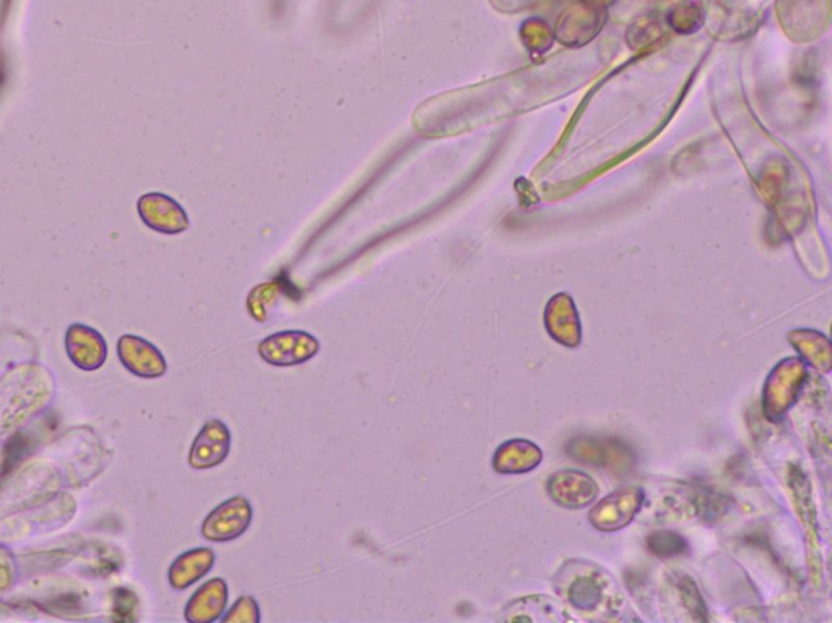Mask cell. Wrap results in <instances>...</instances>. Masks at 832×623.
I'll return each mask as SVG.
<instances>
[{
    "label": "cell",
    "mask_w": 832,
    "mask_h": 623,
    "mask_svg": "<svg viewBox=\"0 0 832 623\" xmlns=\"http://www.w3.org/2000/svg\"><path fill=\"white\" fill-rule=\"evenodd\" d=\"M223 623H259L260 609L256 599L250 596H243L233 604L226 614L220 619Z\"/></svg>",
    "instance_id": "10"
},
{
    "label": "cell",
    "mask_w": 832,
    "mask_h": 623,
    "mask_svg": "<svg viewBox=\"0 0 832 623\" xmlns=\"http://www.w3.org/2000/svg\"><path fill=\"white\" fill-rule=\"evenodd\" d=\"M137 212L147 228L167 236L188 231L189 216L175 199L160 192L142 195Z\"/></svg>",
    "instance_id": "3"
},
{
    "label": "cell",
    "mask_w": 832,
    "mask_h": 623,
    "mask_svg": "<svg viewBox=\"0 0 832 623\" xmlns=\"http://www.w3.org/2000/svg\"><path fill=\"white\" fill-rule=\"evenodd\" d=\"M66 348L74 364L85 371L100 369L106 361L108 348L103 337L87 325L74 324L67 330Z\"/></svg>",
    "instance_id": "7"
},
{
    "label": "cell",
    "mask_w": 832,
    "mask_h": 623,
    "mask_svg": "<svg viewBox=\"0 0 832 623\" xmlns=\"http://www.w3.org/2000/svg\"><path fill=\"white\" fill-rule=\"evenodd\" d=\"M319 341L306 331L289 330L270 335L260 341L257 351L267 364L276 367H293L316 358Z\"/></svg>",
    "instance_id": "1"
},
{
    "label": "cell",
    "mask_w": 832,
    "mask_h": 623,
    "mask_svg": "<svg viewBox=\"0 0 832 623\" xmlns=\"http://www.w3.org/2000/svg\"><path fill=\"white\" fill-rule=\"evenodd\" d=\"M252 506L246 497L236 496L220 503L202 523V536L210 543L238 540L252 523Z\"/></svg>",
    "instance_id": "2"
},
{
    "label": "cell",
    "mask_w": 832,
    "mask_h": 623,
    "mask_svg": "<svg viewBox=\"0 0 832 623\" xmlns=\"http://www.w3.org/2000/svg\"><path fill=\"white\" fill-rule=\"evenodd\" d=\"M597 586L592 584H577L574 586L573 599L577 605H583V608H592V605L597 604Z\"/></svg>",
    "instance_id": "12"
},
{
    "label": "cell",
    "mask_w": 832,
    "mask_h": 623,
    "mask_svg": "<svg viewBox=\"0 0 832 623\" xmlns=\"http://www.w3.org/2000/svg\"><path fill=\"white\" fill-rule=\"evenodd\" d=\"M229 450L232 433L228 426L220 419H210L192 443L189 465L194 469H212L228 458Z\"/></svg>",
    "instance_id": "4"
},
{
    "label": "cell",
    "mask_w": 832,
    "mask_h": 623,
    "mask_svg": "<svg viewBox=\"0 0 832 623\" xmlns=\"http://www.w3.org/2000/svg\"><path fill=\"white\" fill-rule=\"evenodd\" d=\"M215 565V552L209 547L192 548L172 562L169 568V585L175 589H188L205 577Z\"/></svg>",
    "instance_id": "8"
},
{
    "label": "cell",
    "mask_w": 832,
    "mask_h": 623,
    "mask_svg": "<svg viewBox=\"0 0 832 623\" xmlns=\"http://www.w3.org/2000/svg\"><path fill=\"white\" fill-rule=\"evenodd\" d=\"M229 589L223 578H212L201 586L185 605V621L212 623L220 621L228 605Z\"/></svg>",
    "instance_id": "6"
},
{
    "label": "cell",
    "mask_w": 832,
    "mask_h": 623,
    "mask_svg": "<svg viewBox=\"0 0 832 623\" xmlns=\"http://www.w3.org/2000/svg\"><path fill=\"white\" fill-rule=\"evenodd\" d=\"M276 284H260L256 291L249 294L248 309L250 317L259 321L266 320L267 310H270V304L276 303Z\"/></svg>",
    "instance_id": "11"
},
{
    "label": "cell",
    "mask_w": 832,
    "mask_h": 623,
    "mask_svg": "<svg viewBox=\"0 0 832 623\" xmlns=\"http://www.w3.org/2000/svg\"><path fill=\"white\" fill-rule=\"evenodd\" d=\"M649 547L659 557H673V555L685 554L688 551V544L672 531H659L649 537Z\"/></svg>",
    "instance_id": "9"
},
{
    "label": "cell",
    "mask_w": 832,
    "mask_h": 623,
    "mask_svg": "<svg viewBox=\"0 0 832 623\" xmlns=\"http://www.w3.org/2000/svg\"><path fill=\"white\" fill-rule=\"evenodd\" d=\"M117 354L124 367L137 377L160 378L167 374V359L144 338L124 335L117 343Z\"/></svg>",
    "instance_id": "5"
}]
</instances>
